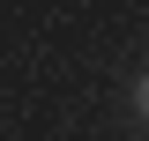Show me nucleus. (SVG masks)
I'll list each match as a JSON object with an SVG mask.
<instances>
[{
  "mask_svg": "<svg viewBox=\"0 0 149 141\" xmlns=\"http://www.w3.org/2000/svg\"><path fill=\"white\" fill-rule=\"evenodd\" d=\"M134 119H149V74H134Z\"/></svg>",
  "mask_w": 149,
  "mask_h": 141,
  "instance_id": "nucleus-1",
  "label": "nucleus"
}]
</instances>
